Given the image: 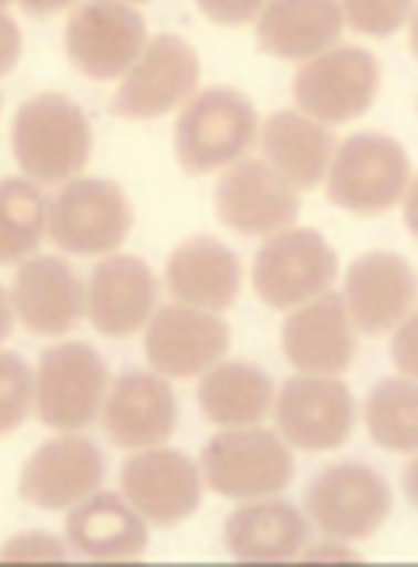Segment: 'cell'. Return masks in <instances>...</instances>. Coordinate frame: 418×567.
<instances>
[{"mask_svg":"<svg viewBox=\"0 0 418 567\" xmlns=\"http://www.w3.org/2000/svg\"><path fill=\"white\" fill-rule=\"evenodd\" d=\"M137 4H142V0H137Z\"/></svg>","mask_w":418,"mask_h":567,"instance_id":"41","label":"cell"},{"mask_svg":"<svg viewBox=\"0 0 418 567\" xmlns=\"http://www.w3.org/2000/svg\"><path fill=\"white\" fill-rule=\"evenodd\" d=\"M15 58H20V28L8 12H0V76L12 73Z\"/></svg>","mask_w":418,"mask_h":567,"instance_id":"35","label":"cell"},{"mask_svg":"<svg viewBox=\"0 0 418 567\" xmlns=\"http://www.w3.org/2000/svg\"><path fill=\"white\" fill-rule=\"evenodd\" d=\"M338 275L335 248L316 229H285L270 233L251 264V286L270 309H297L316 293L331 290Z\"/></svg>","mask_w":418,"mask_h":567,"instance_id":"7","label":"cell"},{"mask_svg":"<svg viewBox=\"0 0 418 567\" xmlns=\"http://www.w3.org/2000/svg\"><path fill=\"white\" fill-rule=\"evenodd\" d=\"M274 404V381L251 362H213L198 381V408L213 426H255Z\"/></svg>","mask_w":418,"mask_h":567,"instance_id":"27","label":"cell"},{"mask_svg":"<svg viewBox=\"0 0 418 567\" xmlns=\"http://www.w3.org/2000/svg\"><path fill=\"white\" fill-rule=\"evenodd\" d=\"M259 145L267 153L263 161L297 190L320 187L331 153H335L331 130L324 122L301 115V111H274L259 130Z\"/></svg>","mask_w":418,"mask_h":567,"instance_id":"26","label":"cell"},{"mask_svg":"<svg viewBox=\"0 0 418 567\" xmlns=\"http://www.w3.org/2000/svg\"><path fill=\"white\" fill-rule=\"evenodd\" d=\"M149 34L126 0H81L65 23V54L92 81H115L137 61Z\"/></svg>","mask_w":418,"mask_h":567,"instance_id":"10","label":"cell"},{"mask_svg":"<svg viewBox=\"0 0 418 567\" xmlns=\"http://www.w3.org/2000/svg\"><path fill=\"white\" fill-rule=\"evenodd\" d=\"M202 484L224 499L278 495L293 476V453L282 434L267 426H224L202 446L198 457Z\"/></svg>","mask_w":418,"mask_h":567,"instance_id":"3","label":"cell"},{"mask_svg":"<svg viewBox=\"0 0 418 567\" xmlns=\"http://www.w3.org/2000/svg\"><path fill=\"white\" fill-rule=\"evenodd\" d=\"M134 229V209L111 179H69L46 203V237L69 256H111Z\"/></svg>","mask_w":418,"mask_h":567,"instance_id":"5","label":"cell"},{"mask_svg":"<svg viewBox=\"0 0 418 567\" xmlns=\"http://www.w3.org/2000/svg\"><path fill=\"white\" fill-rule=\"evenodd\" d=\"M213 206L229 229L243 237H270L285 229L297 217V187L285 176H278L259 156H240L224 164V176L217 179Z\"/></svg>","mask_w":418,"mask_h":567,"instance_id":"14","label":"cell"},{"mask_svg":"<svg viewBox=\"0 0 418 567\" xmlns=\"http://www.w3.org/2000/svg\"><path fill=\"white\" fill-rule=\"evenodd\" d=\"M224 545L240 564L297 560L309 545V522L274 495L240 499V507L224 518Z\"/></svg>","mask_w":418,"mask_h":567,"instance_id":"23","label":"cell"},{"mask_svg":"<svg viewBox=\"0 0 418 567\" xmlns=\"http://www.w3.org/2000/svg\"><path fill=\"white\" fill-rule=\"evenodd\" d=\"M240 275L243 270L237 251L213 237L182 240L168 256V267H164V282H168L171 298L209 312H221L237 301Z\"/></svg>","mask_w":418,"mask_h":567,"instance_id":"24","label":"cell"},{"mask_svg":"<svg viewBox=\"0 0 418 567\" xmlns=\"http://www.w3.org/2000/svg\"><path fill=\"white\" fill-rule=\"evenodd\" d=\"M354 347H358V336L346 317V305L331 290L290 309L282 324V351L290 365H297V373L338 378L354 362Z\"/></svg>","mask_w":418,"mask_h":567,"instance_id":"19","label":"cell"},{"mask_svg":"<svg viewBox=\"0 0 418 567\" xmlns=\"http://www.w3.org/2000/svg\"><path fill=\"white\" fill-rule=\"evenodd\" d=\"M23 12L31 16H50V12H61V8H69L73 0H20Z\"/></svg>","mask_w":418,"mask_h":567,"instance_id":"37","label":"cell"},{"mask_svg":"<svg viewBox=\"0 0 418 567\" xmlns=\"http://www.w3.org/2000/svg\"><path fill=\"white\" fill-rule=\"evenodd\" d=\"M255 134L259 118L248 95L237 89H206L182 103L176 118V156L182 172L202 176L240 161Z\"/></svg>","mask_w":418,"mask_h":567,"instance_id":"4","label":"cell"},{"mask_svg":"<svg viewBox=\"0 0 418 567\" xmlns=\"http://www.w3.org/2000/svg\"><path fill=\"white\" fill-rule=\"evenodd\" d=\"M46 233V198L34 183L0 179V264H23Z\"/></svg>","mask_w":418,"mask_h":567,"instance_id":"29","label":"cell"},{"mask_svg":"<svg viewBox=\"0 0 418 567\" xmlns=\"http://www.w3.org/2000/svg\"><path fill=\"white\" fill-rule=\"evenodd\" d=\"M301 560H358V556L354 553H346V548H338L335 540H327V545H316V548H309L304 545L301 548Z\"/></svg>","mask_w":418,"mask_h":567,"instance_id":"36","label":"cell"},{"mask_svg":"<svg viewBox=\"0 0 418 567\" xmlns=\"http://www.w3.org/2000/svg\"><path fill=\"white\" fill-rule=\"evenodd\" d=\"M103 484V453L76 431H58L20 468V499L42 511H69Z\"/></svg>","mask_w":418,"mask_h":567,"instance_id":"16","label":"cell"},{"mask_svg":"<svg viewBox=\"0 0 418 567\" xmlns=\"http://www.w3.org/2000/svg\"><path fill=\"white\" fill-rule=\"evenodd\" d=\"M12 317H15V312H12V301H8V293L0 290V343H4V336L12 331Z\"/></svg>","mask_w":418,"mask_h":567,"instance_id":"38","label":"cell"},{"mask_svg":"<svg viewBox=\"0 0 418 567\" xmlns=\"http://www.w3.org/2000/svg\"><path fill=\"white\" fill-rule=\"evenodd\" d=\"M107 365L88 343H54L34 365V412L50 431H81L103 408Z\"/></svg>","mask_w":418,"mask_h":567,"instance_id":"8","label":"cell"},{"mask_svg":"<svg viewBox=\"0 0 418 567\" xmlns=\"http://www.w3.org/2000/svg\"><path fill=\"white\" fill-rule=\"evenodd\" d=\"M198 89V54L176 34H153L134 65L122 73L111 111L122 118H160Z\"/></svg>","mask_w":418,"mask_h":567,"instance_id":"11","label":"cell"},{"mask_svg":"<svg viewBox=\"0 0 418 567\" xmlns=\"http://www.w3.org/2000/svg\"><path fill=\"white\" fill-rule=\"evenodd\" d=\"M229 324L195 305H164L145 320V359L164 378H198L229 351Z\"/></svg>","mask_w":418,"mask_h":567,"instance_id":"15","label":"cell"},{"mask_svg":"<svg viewBox=\"0 0 418 567\" xmlns=\"http://www.w3.org/2000/svg\"><path fill=\"white\" fill-rule=\"evenodd\" d=\"M8 301L31 336H61L84 317V282L61 256H28Z\"/></svg>","mask_w":418,"mask_h":567,"instance_id":"21","label":"cell"},{"mask_svg":"<svg viewBox=\"0 0 418 567\" xmlns=\"http://www.w3.org/2000/svg\"><path fill=\"white\" fill-rule=\"evenodd\" d=\"M411 4L415 0H338V12H343V23H351L354 31L385 39V34L399 31L411 20Z\"/></svg>","mask_w":418,"mask_h":567,"instance_id":"31","label":"cell"},{"mask_svg":"<svg viewBox=\"0 0 418 567\" xmlns=\"http://www.w3.org/2000/svg\"><path fill=\"white\" fill-rule=\"evenodd\" d=\"M274 423L285 446L327 453L351 439L354 396L338 378L327 373H297L274 396Z\"/></svg>","mask_w":418,"mask_h":567,"instance_id":"12","label":"cell"},{"mask_svg":"<svg viewBox=\"0 0 418 567\" xmlns=\"http://www.w3.org/2000/svg\"><path fill=\"white\" fill-rule=\"evenodd\" d=\"M327 203L351 214H385L411 187L407 150L388 134H354L327 161Z\"/></svg>","mask_w":418,"mask_h":567,"instance_id":"2","label":"cell"},{"mask_svg":"<svg viewBox=\"0 0 418 567\" xmlns=\"http://www.w3.org/2000/svg\"><path fill=\"white\" fill-rule=\"evenodd\" d=\"M418 392L411 378L377 381L365 400V426L380 450L415 453L418 446Z\"/></svg>","mask_w":418,"mask_h":567,"instance_id":"28","label":"cell"},{"mask_svg":"<svg viewBox=\"0 0 418 567\" xmlns=\"http://www.w3.org/2000/svg\"><path fill=\"white\" fill-rule=\"evenodd\" d=\"M396 328L399 331H396V339H391V359H396L404 378H415V317L411 312H407Z\"/></svg>","mask_w":418,"mask_h":567,"instance_id":"34","label":"cell"},{"mask_svg":"<svg viewBox=\"0 0 418 567\" xmlns=\"http://www.w3.org/2000/svg\"><path fill=\"white\" fill-rule=\"evenodd\" d=\"M92 153L88 115L61 92H39L12 118V156L31 183H69Z\"/></svg>","mask_w":418,"mask_h":567,"instance_id":"1","label":"cell"},{"mask_svg":"<svg viewBox=\"0 0 418 567\" xmlns=\"http://www.w3.org/2000/svg\"><path fill=\"white\" fill-rule=\"evenodd\" d=\"M343 31L338 0H267L255 16L259 50L282 61H309L335 47Z\"/></svg>","mask_w":418,"mask_h":567,"instance_id":"25","label":"cell"},{"mask_svg":"<svg viewBox=\"0 0 418 567\" xmlns=\"http://www.w3.org/2000/svg\"><path fill=\"white\" fill-rule=\"evenodd\" d=\"M380 89L377 58L362 47H327L293 76L297 111L316 122H354L373 107Z\"/></svg>","mask_w":418,"mask_h":567,"instance_id":"9","label":"cell"},{"mask_svg":"<svg viewBox=\"0 0 418 567\" xmlns=\"http://www.w3.org/2000/svg\"><path fill=\"white\" fill-rule=\"evenodd\" d=\"M103 431L122 450H149L176 431V396L164 373L129 370L103 392Z\"/></svg>","mask_w":418,"mask_h":567,"instance_id":"17","label":"cell"},{"mask_svg":"<svg viewBox=\"0 0 418 567\" xmlns=\"http://www.w3.org/2000/svg\"><path fill=\"white\" fill-rule=\"evenodd\" d=\"M65 537L84 560H142L149 545V522L122 499V492H92L76 507H69Z\"/></svg>","mask_w":418,"mask_h":567,"instance_id":"22","label":"cell"},{"mask_svg":"<svg viewBox=\"0 0 418 567\" xmlns=\"http://www.w3.org/2000/svg\"><path fill=\"white\" fill-rule=\"evenodd\" d=\"M156 305V278L145 259L107 256L84 286V312L107 339H126L145 328Z\"/></svg>","mask_w":418,"mask_h":567,"instance_id":"20","label":"cell"},{"mask_svg":"<svg viewBox=\"0 0 418 567\" xmlns=\"http://www.w3.org/2000/svg\"><path fill=\"white\" fill-rule=\"evenodd\" d=\"M4 4H8V0H0V12H4Z\"/></svg>","mask_w":418,"mask_h":567,"instance_id":"40","label":"cell"},{"mask_svg":"<svg viewBox=\"0 0 418 567\" xmlns=\"http://www.w3.org/2000/svg\"><path fill=\"white\" fill-rule=\"evenodd\" d=\"M28 560H65V548L50 534H15L0 545V564H28Z\"/></svg>","mask_w":418,"mask_h":567,"instance_id":"32","label":"cell"},{"mask_svg":"<svg viewBox=\"0 0 418 567\" xmlns=\"http://www.w3.org/2000/svg\"><path fill=\"white\" fill-rule=\"evenodd\" d=\"M122 499L142 514L149 526L168 529L187 522L202 503V473L179 450L149 446L137 450L118 473Z\"/></svg>","mask_w":418,"mask_h":567,"instance_id":"13","label":"cell"},{"mask_svg":"<svg viewBox=\"0 0 418 567\" xmlns=\"http://www.w3.org/2000/svg\"><path fill=\"white\" fill-rule=\"evenodd\" d=\"M263 4L267 0H198V12L221 28H240V23L255 20Z\"/></svg>","mask_w":418,"mask_h":567,"instance_id":"33","label":"cell"},{"mask_svg":"<svg viewBox=\"0 0 418 567\" xmlns=\"http://www.w3.org/2000/svg\"><path fill=\"white\" fill-rule=\"evenodd\" d=\"M391 514L388 480L358 461H338L312 476L304 492V518L331 540L373 537Z\"/></svg>","mask_w":418,"mask_h":567,"instance_id":"6","label":"cell"},{"mask_svg":"<svg viewBox=\"0 0 418 567\" xmlns=\"http://www.w3.org/2000/svg\"><path fill=\"white\" fill-rule=\"evenodd\" d=\"M404 495L415 503V468H407V476H404Z\"/></svg>","mask_w":418,"mask_h":567,"instance_id":"39","label":"cell"},{"mask_svg":"<svg viewBox=\"0 0 418 567\" xmlns=\"http://www.w3.org/2000/svg\"><path fill=\"white\" fill-rule=\"evenodd\" d=\"M34 408V373L12 351H0V439L23 426Z\"/></svg>","mask_w":418,"mask_h":567,"instance_id":"30","label":"cell"},{"mask_svg":"<svg viewBox=\"0 0 418 567\" xmlns=\"http://www.w3.org/2000/svg\"><path fill=\"white\" fill-rule=\"evenodd\" d=\"M343 305L354 331L385 336L415 309V270L396 251H365L346 270Z\"/></svg>","mask_w":418,"mask_h":567,"instance_id":"18","label":"cell"}]
</instances>
